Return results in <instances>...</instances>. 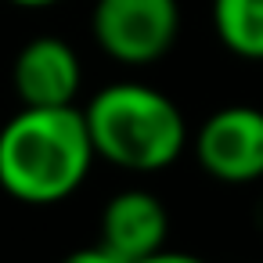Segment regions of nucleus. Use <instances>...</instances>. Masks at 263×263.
<instances>
[{"instance_id": "nucleus-6", "label": "nucleus", "mask_w": 263, "mask_h": 263, "mask_svg": "<svg viewBox=\"0 0 263 263\" xmlns=\"http://www.w3.org/2000/svg\"><path fill=\"white\" fill-rule=\"evenodd\" d=\"M166 238H170V213L152 191L126 187L105 202L98 245L112 252L119 263H134L166 249Z\"/></svg>"}, {"instance_id": "nucleus-4", "label": "nucleus", "mask_w": 263, "mask_h": 263, "mask_svg": "<svg viewBox=\"0 0 263 263\" xmlns=\"http://www.w3.org/2000/svg\"><path fill=\"white\" fill-rule=\"evenodd\" d=\"M198 166L220 184H252L263 177V112L252 105L216 108L195 134Z\"/></svg>"}, {"instance_id": "nucleus-5", "label": "nucleus", "mask_w": 263, "mask_h": 263, "mask_svg": "<svg viewBox=\"0 0 263 263\" xmlns=\"http://www.w3.org/2000/svg\"><path fill=\"white\" fill-rule=\"evenodd\" d=\"M11 83L22 105L54 108L76 105L83 87V65L69 40L62 36H33L11 65Z\"/></svg>"}, {"instance_id": "nucleus-10", "label": "nucleus", "mask_w": 263, "mask_h": 263, "mask_svg": "<svg viewBox=\"0 0 263 263\" xmlns=\"http://www.w3.org/2000/svg\"><path fill=\"white\" fill-rule=\"evenodd\" d=\"M8 4L26 8V11H40V8H54V4H62V0H8Z\"/></svg>"}, {"instance_id": "nucleus-1", "label": "nucleus", "mask_w": 263, "mask_h": 263, "mask_svg": "<svg viewBox=\"0 0 263 263\" xmlns=\"http://www.w3.org/2000/svg\"><path fill=\"white\" fill-rule=\"evenodd\" d=\"M83 108L22 105L0 126V187L26 205H54L80 191L94 166Z\"/></svg>"}, {"instance_id": "nucleus-2", "label": "nucleus", "mask_w": 263, "mask_h": 263, "mask_svg": "<svg viewBox=\"0 0 263 263\" xmlns=\"http://www.w3.org/2000/svg\"><path fill=\"white\" fill-rule=\"evenodd\" d=\"M83 119L94 155L130 173H159L187 148L184 112L148 83L119 80L101 87L87 101Z\"/></svg>"}, {"instance_id": "nucleus-3", "label": "nucleus", "mask_w": 263, "mask_h": 263, "mask_svg": "<svg viewBox=\"0 0 263 263\" xmlns=\"http://www.w3.org/2000/svg\"><path fill=\"white\" fill-rule=\"evenodd\" d=\"M94 44L119 65H152L180 36V0H94Z\"/></svg>"}, {"instance_id": "nucleus-7", "label": "nucleus", "mask_w": 263, "mask_h": 263, "mask_svg": "<svg viewBox=\"0 0 263 263\" xmlns=\"http://www.w3.org/2000/svg\"><path fill=\"white\" fill-rule=\"evenodd\" d=\"M213 33L231 54L263 62V0H213Z\"/></svg>"}, {"instance_id": "nucleus-9", "label": "nucleus", "mask_w": 263, "mask_h": 263, "mask_svg": "<svg viewBox=\"0 0 263 263\" xmlns=\"http://www.w3.org/2000/svg\"><path fill=\"white\" fill-rule=\"evenodd\" d=\"M134 263H205L202 256H195V252H180V249H159V252H152V256H144V259H134Z\"/></svg>"}, {"instance_id": "nucleus-8", "label": "nucleus", "mask_w": 263, "mask_h": 263, "mask_svg": "<svg viewBox=\"0 0 263 263\" xmlns=\"http://www.w3.org/2000/svg\"><path fill=\"white\" fill-rule=\"evenodd\" d=\"M58 263H119L112 252H105L101 245H87V249H76L69 256H62Z\"/></svg>"}]
</instances>
